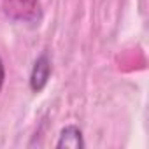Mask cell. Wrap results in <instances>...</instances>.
Segmentation results:
<instances>
[{
	"mask_svg": "<svg viewBox=\"0 0 149 149\" xmlns=\"http://www.w3.org/2000/svg\"><path fill=\"white\" fill-rule=\"evenodd\" d=\"M51 76V61L47 58V54H40L32 68V76H30V88L39 93L44 90V86L47 84V79Z\"/></svg>",
	"mask_w": 149,
	"mask_h": 149,
	"instance_id": "1",
	"label": "cell"
},
{
	"mask_svg": "<svg viewBox=\"0 0 149 149\" xmlns=\"http://www.w3.org/2000/svg\"><path fill=\"white\" fill-rule=\"evenodd\" d=\"M37 7H39V0H6L4 2L6 14L14 18V19L33 18Z\"/></svg>",
	"mask_w": 149,
	"mask_h": 149,
	"instance_id": "2",
	"label": "cell"
},
{
	"mask_svg": "<svg viewBox=\"0 0 149 149\" xmlns=\"http://www.w3.org/2000/svg\"><path fill=\"white\" fill-rule=\"evenodd\" d=\"M56 147L58 149H83L84 147V142H83V132L77 128V126H65L60 133V139L56 142Z\"/></svg>",
	"mask_w": 149,
	"mask_h": 149,
	"instance_id": "3",
	"label": "cell"
},
{
	"mask_svg": "<svg viewBox=\"0 0 149 149\" xmlns=\"http://www.w3.org/2000/svg\"><path fill=\"white\" fill-rule=\"evenodd\" d=\"M4 77H6V70H4V61L0 58V91H2V86H4Z\"/></svg>",
	"mask_w": 149,
	"mask_h": 149,
	"instance_id": "4",
	"label": "cell"
}]
</instances>
